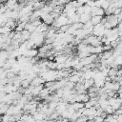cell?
<instances>
[{
    "mask_svg": "<svg viewBox=\"0 0 122 122\" xmlns=\"http://www.w3.org/2000/svg\"><path fill=\"white\" fill-rule=\"evenodd\" d=\"M55 94H56L59 98H61L62 95H63V88H62V89H58V90H56V91H55Z\"/></svg>",
    "mask_w": 122,
    "mask_h": 122,
    "instance_id": "obj_31",
    "label": "cell"
},
{
    "mask_svg": "<svg viewBox=\"0 0 122 122\" xmlns=\"http://www.w3.org/2000/svg\"><path fill=\"white\" fill-rule=\"evenodd\" d=\"M82 26H83V24H81V23H74V24L71 25V28H72L74 30H81Z\"/></svg>",
    "mask_w": 122,
    "mask_h": 122,
    "instance_id": "obj_23",
    "label": "cell"
},
{
    "mask_svg": "<svg viewBox=\"0 0 122 122\" xmlns=\"http://www.w3.org/2000/svg\"><path fill=\"white\" fill-rule=\"evenodd\" d=\"M83 9H84V13H85V14H91L92 8H90V7L87 6V5H84V6H83Z\"/></svg>",
    "mask_w": 122,
    "mask_h": 122,
    "instance_id": "obj_28",
    "label": "cell"
},
{
    "mask_svg": "<svg viewBox=\"0 0 122 122\" xmlns=\"http://www.w3.org/2000/svg\"><path fill=\"white\" fill-rule=\"evenodd\" d=\"M56 65H57V63L54 62V61H48V62H47V68H48L49 70L55 71V69H56Z\"/></svg>",
    "mask_w": 122,
    "mask_h": 122,
    "instance_id": "obj_15",
    "label": "cell"
},
{
    "mask_svg": "<svg viewBox=\"0 0 122 122\" xmlns=\"http://www.w3.org/2000/svg\"><path fill=\"white\" fill-rule=\"evenodd\" d=\"M30 82L29 81V80H22L21 81V83H20V85H21V87L23 88V89H27V88H29L30 87Z\"/></svg>",
    "mask_w": 122,
    "mask_h": 122,
    "instance_id": "obj_21",
    "label": "cell"
},
{
    "mask_svg": "<svg viewBox=\"0 0 122 122\" xmlns=\"http://www.w3.org/2000/svg\"><path fill=\"white\" fill-rule=\"evenodd\" d=\"M90 100V97L88 96L87 93H82V94H76V102H81V103H86Z\"/></svg>",
    "mask_w": 122,
    "mask_h": 122,
    "instance_id": "obj_5",
    "label": "cell"
},
{
    "mask_svg": "<svg viewBox=\"0 0 122 122\" xmlns=\"http://www.w3.org/2000/svg\"><path fill=\"white\" fill-rule=\"evenodd\" d=\"M101 19H102L101 16H92V17H91V20L90 21H91V23H92V26H96V25L100 24Z\"/></svg>",
    "mask_w": 122,
    "mask_h": 122,
    "instance_id": "obj_11",
    "label": "cell"
},
{
    "mask_svg": "<svg viewBox=\"0 0 122 122\" xmlns=\"http://www.w3.org/2000/svg\"><path fill=\"white\" fill-rule=\"evenodd\" d=\"M68 55H64V54H60L54 57V62H56L57 64H64L65 61L68 59Z\"/></svg>",
    "mask_w": 122,
    "mask_h": 122,
    "instance_id": "obj_7",
    "label": "cell"
},
{
    "mask_svg": "<svg viewBox=\"0 0 122 122\" xmlns=\"http://www.w3.org/2000/svg\"><path fill=\"white\" fill-rule=\"evenodd\" d=\"M106 113H107V115L108 114H112L113 112H114V111H113V109L112 108V106H110V105H108L107 107H106V109H105V111H104Z\"/></svg>",
    "mask_w": 122,
    "mask_h": 122,
    "instance_id": "obj_25",
    "label": "cell"
},
{
    "mask_svg": "<svg viewBox=\"0 0 122 122\" xmlns=\"http://www.w3.org/2000/svg\"><path fill=\"white\" fill-rule=\"evenodd\" d=\"M8 84V79L7 78H4V79H0V86L4 87Z\"/></svg>",
    "mask_w": 122,
    "mask_h": 122,
    "instance_id": "obj_35",
    "label": "cell"
},
{
    "mask_svg": "<svg viewBox=\"0 0 122 122\" xmlns=\"http://www.w3.org/2000/svg\"><path fill=\"white\" fill-rule=\"evenodd\" d=\"M84 89L87 91L89 88H91L92 86H93V79L92 78H91V79H89V80H85V83H84Z\"/></svg>",
    "mask_w": 122,
    "mask_h": 122,
    "instance_id": "obj_13",
    "label": "cell"
},
{
    "mask_svg": "<svg viewBox=\"0 0 122 122\" xmlns=\"http://www.w3.org/2000/svg\"><path fill=\"white\" fill-rule=\"evenodd\" d=\"M0 51H1V44H0Z\"/></svg>",
    "mask_w": 122,
    "mask_h": 122,
    "instance_id": "obj_38",
    "label": "cell"
},
{
    "mask_svg": "<svg viewBox=\"0 0 122 122\" xmlns=\"http://www.w3.org/2000/svg\"><path fill=\"white\" fill-rule=\"evenodd\" d=\"M5 96H6V93H5L4 92H0V103H2V102H3V100H4Z\"/></svg>",
    "mask_w": 122,
    "mask_h": 122,
    "instance_id": "obj_36",
    "label": "cell"
},
{
    "mask_svg": "<svg viewBox=\"0 0 122 122\" xmlns=\"http://www.w3.org/2000/svg\"><path fill=\"white\" fill-rule=\"evenodd\" d=\"M9 119H10V115H8V114H3L1 116V121L2 122H9Z\"/></svg>",
    "mask_w": 122,
    "mask_h": 122,
    "instance_id": "obj_32",
    "label": "cell"
},
{
    "mask_svg": "<svg viewBox=\"0 0 122 122\" xmlns=\"http://www.w3.org/2000/svg\"><path fill=\"white\" fill-rule=\"evenodd\" d=\"M35 29H36V28H35L34 26H32L30 23H26L24 30H28L30 33H31V32H33V31L35 30Z\"/></svg>",
    "mask_w": 122,
    "mask_h": 122,
    "instance_id": "obj_14",
    "label": "cell"
},
{
    "mask_svg": "<svg viewBox=\"0 0 122 122\" xmlns=\"http://www.w3.org/2000/svg\"><path fill=\"white\" fill-rule=\"evenodd\" d=\"M45 4H46V2H37V1H35L34 4L32 5V10H41V9L45 6Z\"/></svg>",
    "mask_w": 122,
    "mask_h": 122,
    "instance_id": "obj_10",
    "label": "cell"
},
{
    "mask_svg": "<svg viewBox=\"0 0 122 122\" xmlns=\"http://www.w3.org/2000/svg\"><path fill=\"white\" fill-rule=\"evenodd\" d=\"M90 20H91V15L90 14L83 13V14L79 15V23H81V24H85L86 22H88Z\"/></svg>",
    "mask_w": 122,
    "mask_h": 122,
    "instance_id": "obj_9",
    "label": "cell"
},
{
    "mask_svg": "<svg viewBox=\"0 0 122 122\" xmlns=\"http://www.w3.org/2000/svg\"><path fill=\"white\" fill-rule=\"evenodd\" d=\"M53 85H54V81H49V82H45L43 86H44V88H46V89H49V90H50Z\"/></svg>",
    "mask_w": 122,
    "mask_h": 122,
    "instance_id": "obj_26",
    "label": "cell"
},
{
    "mask_svg": "<svg viewBox=\"0 0 122 122\" xmlns=\"http://www.w3.org/2000/svg\"><path fill=\"white\" fill-rule=\"evenodd\" d=\"M12 39L15 40V41H18L20 43V41H21V32H15Z\"/></svg>",
    "mask_w": 122,
    "mask_h": 122,
    "instance_id": "obj_29",
    "label": "cell"
},
{
    "mask_svg": "<svg viewBox=\"0 0 122 122\" xmlns=\"http://www.w3.org/2000/svg\"><path fill=\"white\" fill-rule=\"evenodd\" d=\"M43 22L41 21V19L40 18H37V19H35V20H33L32 22H30V24L32 25V26H34L35 28H37L38 26H40L41 24H42Z\"/></svg>",
    "mask_w": 122,
    "mask_h": 122,
    "instance_id": "obj_22",
    "label": "cell"
},
{
    "mask_svg": "<svg viewBox=\"0 0 122 122\" xmlns=\"http://www.w3.org/2000/svg\"><path fill=\"white\" fill-rule=\"evenodd\" d=\"M44 40H45V37H44V35L41 33V34H38L33 40H31V41H33V44H34V46L37 48V47H41L43 44H44Z\"/></svg>",
    "mask_w": 122,
    "mask_h": 122,
    "instance_id": "obj_3",
    "label": "cell"
},
{
    "mask_svg": "<svg viewBox=\"0 0 122 122\" xmlns=\"http://www.w3.org/2000/svg\"><path fill=\"white\" fill-rule=\"evenodd\" d=\"M70 28L69 25H64V26H61L57 30H56V33H61V32H66L68 30V29Z\"/></svg>",
    "mask_w": 122,
    "mask_h": 122,
    "instance_id": "obj_17",
    "label": "cell"
},
{
    "mask_svg": "<svg viewBox=\"0 0 122 122\" xmlns=\"http://www.w3.org/2000/svg\"><path fill=\"white\" fill-rule=\"evenodd\" d=\"M103 88H104L105 90L112 91V82H105Z\"/></svg>",
    "mask_w": 122,
    "mask_h": 122,
    "instance_id": "obj_24",
    "label": "cell"
},
{
    "mask_svg": "<svg viewBox=\"0 0 122 122\" xmlns=\"http://www.w3.org/2000/svg\"><path fill=\"white\" fill-rule=\"evenodd\" d=\"M71 107L76 112V111L80 110L81 108H84V104L81 103V102H74L73 104H71Z\"/></svg>",
    "mask_w": 122,
    "mask_h": 122,
    "instance_id": "obj_12",
    "label": "cell"
},
{
    "mask_svg": "<svg viewBox=\"0 0 122 122\" xmlns=\"http://www.w3.org/2000/svg\"><path fill=\"white\" fill-rule=\"evenodd\" d=\"M50 94H51L50 90H49V89H46V88H43V89L41 90V92H39L38 97H39L40 99H46Z\"/></svg>",
    "mask_w": 122,
    "mask_h": 122,
    "instance_id": "obj_8",
    "label": "cell"
},
{
    "mask_svg": "<svg viewBox=\"0 0 122 122\" xmlns=\"http://www.w3.org/2000/svg\"><path fill=\"white\" fill-rule=\"evenodd\" d=\"M74 85H75V84H73V83H71V82H70V81H68V82L66 83V85H65V87H66V88H68L69 90H72V89L74 88Z\"/></svg>",
    "mask_w": 122,
    "mask_h": 122,
    "instance_id": "obj_30",
    "label": "cell"
},
{
    "mask_svg": "<svg viewBox=\"0 0 122 122\" xmlns=\"http://www.w3.org/2000/svg\"><path fill=\"white\" fill-rule=\"evenodd\" d=\"M37 53H38V51H37V49H31V50H26L24 52H23V54H22V56H25V57H27V58H33V57H35L36 55H37Z\"/></svg>",
    "mask_w": 122,
    "mask_h": 122,
    "instance_id": "obj_2",
    "label": "cell"
},
{
    "mask_svg": "<svg viewBox=\"0 0 122 122\" xmlns=\"http://www.w3.org/2000/svg\"><path fill=\"white\" fill-rule=\"evenodd\" d=\"M79 78H80V77H78L77 75H69L68 81H70V82H71V83H73V84H76V83L78 82Z\"/></svg>",
    "mask_w": 122,
    "mask_h": 122,
    "instance_id": "obj_16",
    "label": "cell"
},
{
    "mask_svg": "<svg viewBox=\"0 0 122 122\" xmlns=\"http://www.w3.org/2000/svg\"><path fill=\"white\" fill-rule=\"evenodd\" d=\"M111 5V1L110 0H104L103 3H102V6H101V9H103L104 10H107Z\"/></svg>",
    "mask_w": 122,
    "mask_h": 122,
    "instance_id": "obj_19",
    "label": "cell"
},
{
    "mask_svg": "<svg viewBox=\"0 0 122 122\" xmlns=\"http://www.w3.org/2000/svg\"><path fill=\"white\" fill-rule=\"evenodd\" d=\"M116 71H117L116 69H112V68H110V70H109V71H108V76H109V77L116 76Z\"/></svg>",
    "mask_w": 122,
    "mask_h": 122,
    "instance_id": "obj_20",
    "label": "cell"
},
{
    "mask_svg": "<svg viewBox=\"0 0 122 122\" xmlns=\"http://www.w3.org/2000/svg\"><path fill=\"white\" fill-rule=\"evenodd\" d=\"M44 83H45V80H44L43 78L36 76V77H34V78L30 81V86H31V87H36V86H39V85H44Z\"/></svg>",
    "mask_w": 122,
    "mask_h": 122,
    "instance_id": "obj_4",
    "label": "cell"
},
{
    "mask_svg": "<svg viewBox=\"0 0 122 122\" xmlns=\"http://www.w3.org/2000/svg\"><path fill=\"white\" fill-rule=\"evenodd\" d=\"M116 121H117V122H122V115H121V114H120V115H117Z\"/></svg>",
    "mask_w": 122,
    "mask_h": 122,
    "instance_id": "obj_37",
    "label": "cell"
},
{
    "mask_svg": "<svg viewBox=\"0 0 122 122\" xmlns=\"http://www.w3.org/2000/svg\"><path fill=\"white\" fill-rule=\"evenodd\" d=\"M104 30H105V28H104V26L102 24H98L96 26H93L92 35H93L95 37H103Z\"/></svg>",
    "mask_w": 122,
    "mask_h": 122,
    "instance_id": "obj_1",
    "label": "cell"
},
{
    "mask_svg": "<svg viewBox=\"0 0 122 122\" xmlns=\"http://www.w3.org/2000/svg\"><path fill=\"white\" fill-rule=\"evenodd\" d=\"M113 61H114V57L112 55V56H110L109 58H107V59L105 60V63H106V65H107V66H110L111 64H112V63H113Z\"/></svg>",
    "mask_w": 122,
    "mask_h": 122,
    "instance_id": "obj_27",
    "label": "cell"
},
{
    "mask_svg": "<svg viewBox=\"0 0 122 122\" xmlns=\"http://www.w3.org/2000/svg\"><path fill=\"white\" fill-rule=\"evenodd\" d=\"M122 12V9H114L113 10H112V14L113 15H118L119 13H121Z\"/></svg>",
    "mask_w": 122,
    "mask_h": 122,
    "instance_id": "obj_34",
    "label": "cell"
},
{
    "mask_svg": "<svg viewBox=\"0 0 122 122\" xmlns=\"http://www.w3.org/2000/svg\"><path fill=\"white\" fill-rule=\"evenodd\" d=\"M121 63H122V56H121V55H119V56H117V57L114 58L113 64H114L116 67H120Z\"/></svg>",
    "mask_w": 122,
    "mask_h": 122,
    "instance_id": "obj_18",
    "label": "cell"
},
{
    "mask_svg": "<svg viewBox=\"0 0 122 122\" xmlns=\"http://www.w3.org/2000/svg\"><path fill=\"white\" fill-rule=\"evenodd\" d=\"M103 1H104V0H100V1H94V7H95V8H101Z\"/></svg>",
    "mask_w": 122,
    "mask_h": 122,
    "instance_id": "obj_33",
    "label": "cell"
},
{
    "mask_svg": "<svg viewBox=\"0 0 122 122\" xmlns=\"http://www.w3.org/2000/svg\"><path fill=\"white\" fill-rule=\"evenodd\" d=\"M52 50V47H51V45H42L41 47H39L38 48V50H37V51H38V53H46L47 51H51Z\"/></svg>",
    "mask_w": 122,
    "mask_h": 122,
    "instance_id": "obj_6",
    "label": "cell"
},
{
    "mask_svg": "<svg viewBox=\"0 0 122 122\" xmlns=\"http://www.w3.org/2000/svg\"><path fill=\"white\" fill-rule=\"evenodd\" d=\"M0 122H1V116H0Z\"/></svg>",
    "mask_w": 122,
    "mask_h": 122,
    "instance_id": "obj_39",
    "label": "cell"
}]
</instances>
